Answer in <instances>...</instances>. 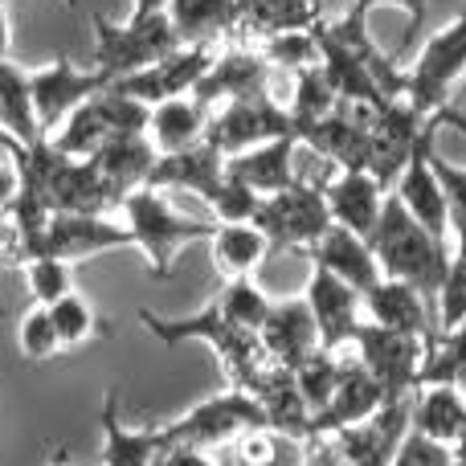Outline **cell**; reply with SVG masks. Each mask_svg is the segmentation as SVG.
<instances>
[{
    "label": "cell",
    "instance_id": "1",
    "mask_svg": "<svg viewBox=\"0 0 466 466\" xmlns=\"http://www.w3.org/2000/svg\"><path fill=\"white\" fill-rule=\"evenodd\" d=\"M139 328H144L147 336L160 339L164 348H177V344H185V339H201V344H209L213 356L221 360V372H226L229 389H246L249 393L254 377L270 364L266 352H262V344H258V336L233 328L213 299H209V307H201L197 315H177V319L139 307Z\"/></svg>",
    "mask_w": 466,
    "mask_h": 466
},
{
    "label": "cell",
    "instance_id": "2",
    "mask_svg": "<svg viewBox=\"0 0 466 466\" xmlns=\"http://www.w3.org/2000/svg\"><path fill=\"white\" fill-rule=\"evenodd\" d=\"M372 254H377L380 279L393 282H410L413 290L426 295V303L434 307L438 287L446 279V266H451V249H442L418 221L405 213V205L397 201L393 193L385 197V209H380V221L369 238Z\"/></svg>",
    "mask_w": 466,
    "mask_h": 466
},
{
    "label": "cell",
    "instance_id": "3",
    "mask_svg": "<svg viewBox=\"0 0 466 466\" xmlns=\"http://www.w3.org/2000/svg\"><path fill=\"white\" fill-rule=\"evenodd\" d=\"M119 213H123V226L131 233V246L147 258L156 279L172 274V262H177V254L185 246L209 241L213 229H218L213 218H185V213H177L164 201V193H156L147 185L123 197Z\"/></svg>",
    "mask_w": 466,
    "mask_h": 466
},
{
    "label": "cell",
    "instance_id": "4",
    "mask_svg": "<svg viewBox=\"0 0 466 466\" xmlns=\"http://www.w3.org/2000/svg\"><path fill=\"white\" fill-rule=\"evenodd\" d=\"M466 78V13L434 33L418 49L410 70H401V95L426 119H442L446 106H454V90Z\"/></svg>",
    "mask_w": 466,
    "mask_h": 466
},
{
    "label": "cell",
    "instance_id": "5",
    "mask_svg": "<svg viewBox=\"0 0 466 466\" xmlns=\"http://www.w3.org/2000/svg\"><path fill=\"white\" fill-rule=\"evenodd\" d=\"M90 29H95V70L103 74L106 82L139 74L180 49V37H177V29H172L168 13L127 16L123 25L95 13L90 16Z\"/></svg>",
    "mask_w": 466,
    "mask_h": 466
},
{
    "label": "cell",
    "instance_id": "6",
    "mask_svg": "<svg viewBox=\"0 0 466 466\" xmlns=\"http://www.w3.org/2000/svg\"><path fill=\"white\" fill-rule=\"evenodd\" d=\"M266 426V413L246 389H226L209 401L193 405L188 413L164 421L160 442L164 446H201V451H229L241 434Z\"/></svg>",
    "mask_w": 466,
    "mask_h": 466
},
{
    "label": "cell",
    "instance_id": "7",
    "mask_svg": "<svg viewBox=\"0 0 466 466\" xmlns=\"http://www.w3.org/2000/svg\"><path fill=\"white\" fill-rule=\"evenodd\" d=\"M254 226L266 233L270 254H307L336 221H331L328 201H323V185L299 177L287 193H274L258 205Z\"/></svg>",
    "mask_w": 466,
    "mask_h": 466
},
{
    "label": "cell",
    "instance_id": "8",
    "mask_svg": "<svg viewBox=\"0 0 466 466\" xmlns=\"http://www.w3.org/2000/svg\"><path fill=\"white\" fill-rule=\"evenodd\" d=\"M352 352L360 356L364 369L380 380L389 401H401V397H413V389H418V372H421V364H426L430 339L385 331L364 319L352 336Z\"/></svg>",
    "mask_w": 466,
    "mask_h": 466
},
{
    "label": "cell",
    "instance_id": "9",
    "mask_svg": "<svg viewBox=\"0 0 466 466\" xmlns=\"http://www.w3.org/2000/svg\"><path fill=\"white\" fill-rule=\"evenodd\" d=\"M287 136H295V123H290L287 103H279L274 95H254V98H238V103L218 106L209 119V131H205V139L226 160Z\"/></svg>",
    "mask_w": 466,
    "mask_h": 466
},
{
    "label": "cell",
    "instance_id": "10",
    "mask_svg": "<svg viewBox=\"0 0 466 466\" xmlns=\"http://www.w3.org/2000/svg\"><path fill=\"white\" fill-rule=\"evenodd\" d=\"M29 78H33V111H37L41 139H49L82 103H90L98 90L111 86L98 70H78L66 54H57L49 66L33 70Z\"/></svg>",
    "mask_w": 466,
    "mask_h": 466
},
{
    "label": "cell",
    "instance_id": "11",
    "mask_svg": "<svg viewBox=\"0 0 466 466\" xmlns=\"http://www.w3.org/2000/svg\"><path fill=\"white\" fill-rule=\"evenodd\" d=\"M218 49L221 46H180L177 54H168L164 62L111 82V90H119V95L136 98V103H144V106H160V103H168V98H185V95H193L197 82L209 74Z\"/></svg>",
    "mask_w": 466,
    "mask_h": 466
},
{
    "label": "cell",
    "instance_id": "12",
    "mask_svg": "<svg viewBox=\"0 0 466 466\" xmlns=\"http://www.w3.org/2000/svg\"><path fill=\"white\" fill-rule=\"evenodd\" d=\"M270 78H274V70L262 62V54H258L249 41H229V46L218 49L209 74L197 82L193 98H197V103H205L209 111H218V106L238 103V98L274 95Z\"/></svg>",
    "mask_w": 466,
    "mask_h": 466
},
{
    "label": "cell",
    "instance_id": "13",
    "mask_svg": "<svg viewBox=\"0 0 466 466\" xmlns=\"http://www.w3.org/2000/svg\"><path fill=\"white\" fill-rule=\"evenodd\" d=\"M410 413H413V397H401V401H385L360 426L331 434L344 466H393L405 434H410Z\"/></svg>",
    "mask_w": 466,
    "mask_h": 466
},
{
    "label": "cell",
    "instance_id": "14",
    "mask_svg": "<svg viewBox=\"0 0 466 466\" xmlns=\"http://www.w3.org/2000/svg\"><path fill=\"white\" fill-rule=\"evenodd\" d=\"M303 299L315 315L323 352H344V348H352L356 328L364 323V295L360 290H352L348 282H339L336 274L311 266V279H307Z\"/></svg>",
    "mask_w": 466,
    "mask_h": 466
},
{
    "label": "cell",
    "instance_id": "15",
    "mask_svg": "<svg viewBox=\"0 0 466 466\" xmlns=\"http://www.w3.org/2000/svg\"><path fill=\"white\" fill-rule=\"evenodd\" d=\"M127 246H131V233L123 221L90 218V213H54L46 226V238H41V254L62 258L70 266L106 254V249H127Z\"/></svg>",
    "mask_w": 466,
    "mask_h": 466
},
{
    "label": "cell",
    "instance_id": "16",
    "mask_svg": "<svg viewBox=\"0 0 466 466\" xmlns=\"http://www.w3.org/2000/svg\"><path fill=\"white\" fill-rule=\"evenodd\" d=\"M385 401L389 397H385V389H380V380L364 369L352 348H344V352H339V385H336V393H331L328 410L315 418L311 438H319V434L331 438L348 426H360V421H369Z\"/></svg>",
    "mask_w": 466,
    "mask_h": 466
},
{
    "label": "cell",
    "instance_id": "17",
    "mask_svg": "<svg viewBox=\"0 0 466 466\" xmlns=\"http://www.w3.org/2000/svg\"><path fill=\"white\" fill-rule=\"evenodd\" d=\"M299 147L323 156V160L336 164V172H369L372 160V123L356 119L348 106H339L336 115L319 123H307L295 131Z\"/></svg>",
    "mask_w": 466,
    "mask_h": 466
},
{
    "label": "cell",
    "instance_id": "18",
    "mask_svg": "<svg viewBox=\"0 0 466 466\" xmlns=\"http://www.w3.org/2000/svg\"><path fill=\"white\" fill-rule=\"evenodd\" d=\"M258 344H262L266 360L282 364V369H290V372L311 360V356L319 352V328H315V315H311V307H307V299L295 295V299L274 303L262 331H258Z\"/></svg>",
    "mask_w": 466,
    "mask_h": 466
},
{
    "label": "cell",
    "instance_id": "19",
    "mask_svg": "<svg viewBox=\"0 0 466 466\" xmlns=\"http://www.w3.org/2000/svg\"><path fill=\"white\" fill-rule=\"evenodd\" d=\"M249 397L262 405L266 426H270L282 442L303 446L307 438L315 434V418H311V410H307L303 393H299V380L290 369L266 364V369L254 377V385H249Z\"/></svg>",
    "mask_w": 466,
    "mask_h": 466
},
{
    "label": "cell",
    "instance_id": "20",
    "mask_svg": "<svg viewBox=\"0 0 466 466\" xmlns=\"http://www.w3.org/2000/svg\"><path fill=\"white\" fill-rule=\"evenodd\" d=\"M430 147H434V136L413 152L410 168L401 172V180L393 185V197L405 205L413 221L430 233L442 249H451V205H446V193L438 185L434 168H430Z\"/></svg>",
    "mask_w": 466,
    "mask_h": 466
},
{
    "label": "cell",
    "instance_id": "21",
    "mask_svg": "<svg viewBox=\"0 0 466 466\" xmlns=\"http://www.w3.org/2000/svg\"><path fill=\"white\" fill-rule=\"evenodd\" d=\"M385 197L389 193L372 180V172H336L331 180H323V201H328L331 221L352 229L356 238H364V241L377 229Z\"/></svg>",
    "mask_w": 466,
    "mask_h": 466
},
{
    "label": "cell",
    "instance_id": "22",
    "mask_svg": "<svg viewBox=\"0 0 466 466\" xmlns=\"http://www.w3.org/2000/svg\"><path fill=\"white\" fill-rule=\"evenodd\" d=\"M303 258L311 266H319V270L336 274L339 282H348V287L360 290V295H369V290L380 282V266H377L372 246L364 238H356L352 229H344V226H331Z\"/></svg>",
    "mask_w": 466,
    "mask_h": 466
},
{
    "label": "cell",
    "instance_id": "23",
    "mask_svg": "<svg viewBox=\"0 0 466 466\" xmlns=\"http://www.w3.org/2000/svg\"><path fill=\"white\" fill-rule=\"evenodd\" d=\"M364 319L377 323V328H385V331L434 339V307H430L426 295L413 290L410 282L380 279L377 287L364 295Z\"/></svg>",
    "mask_w": 466,
    "mask_h": 466
},
{
    "label": "cell",
    "instance_id": "24",
    "mask_svg": "<svg viewBox=\"0 0 466 466\" xmlns=\"http://www.w3.org/2000/svg\"><path fill=\"white\" fill-rule=\"evenodd\" d=\"M295 152H299V139H270L262 147H249L241 156H229L226 160V177L246 185L254 197H274V193H287L290 185L299 180L295 172Z\"/></svg>",
    "mask_w": 466,
    "mask_h": 466
},
{
    "label": "cell",
    "instance_id": "25",
    "mask_svg": "<svg viewBox=\"0 0 466 466\" xmlns=\"http://www.w3.org/2000/svg\"><path fill=\"white\" fill-rule=\"evenodd\" d=\"M90 160H95L98 180L106 185L111 201L123 205V197L147 185V177L156 168V147L147 136H111Z\"/></svg>",
    "mask_w": 466,
    "mask_h": 466
},
{
    "label": "cell",
    "instance_id": "26",
    "mask_svg": "<svg viewBox=\"0 0 466 466\" xmlns=\"http://www.w3.org/2000/svg\"><path fill=\"white\" fill-rule=\"evenodd\" d=\"M410 430L438 446H459L466 434V393L451 385H421L413 393Z\"/></svg>",
    "mask_w": 466,
    "mask_h": 466
},
{
    "label": "cell",
    "instance_id": "27",
    "mask_svg": "<svg viewBox=\"0 0 466 466\" xmlns=\"http://www.w3.org/2000/svg\"><path fill=\"white\" fill-rule=\"evenodd\" d=\"M180 46H229L238 37V0H168Z\"/></svg>",
    "mask_w": 466,
    "mask_h": 466
},
{
    "label": "cell",
    "instance_id": "28",
    "mask_svg": "<svg viewBox=\"0 0 466 466\" xmlns=\"http://www.w3.org/2000/svg\"><path fill=\"white\" fill-rule=\"evenodd\" d=\"M209 119H213V111L205 103H197L193 95L168 98V103L152 106V119H147V139H152L156 156L188 152V147L205 144Z\"/></svg>",
    "mask_w": 466,
    "mask_h": 466
},
{
    "label": "cell",
    "instance_id": "29",
    "mask_svg": "<svg viewBox=\"0 0 466 466\" xmlns=\"http://www.w3.org/2000/svg\"><path fill=\"white\" fill-rule=\"evenodd\" d=\"M209 254H213V270L226 282L238 279H254V270L270 258L266 233L254 221H218L209 238Z\"/></svg>",
    "mask_w": 466,
    "mask_h": 466
},
{
    "label": "cell",
    "instance_id": "30",
    "mask_svg": "<svg viewBox=\"0 0 466 466\" xmlns=\"http://www.w3.org/2000/svg\"><path fill=\"white\" fill-rule=\"evenodd\" d=\"M164 451L160 426L127 430L119 418V389L103 393V466H152Z\"/></svg>",
    "mask_w": 466,
    "mask_h": 466
},
{
    "label": "cell",
    "instance_id": "31",
    "mask_svg": "<svg viewBox=\"0 0 466 466\" xmlns=\"http://www.w3.org/2000/svg\"><path fill=\"white\" fill-rule=\"evenodd\" d=\"M0 131L21 147L41 144L37 111H33V78L8 54L0 57Z\"/></svg>",
    "mask_w": 466,
    "mask_h": 466
},
{
    "label": "cell",
    "instance_id": "32",
    "mask_svg": "<svg viewBox=\"0 0 466 466\" xmlns=\"http://www.w3.org/2000/svg\"><path fill=\"white\" fill-rule=\"evenodd\" d=\"M323 16L303 0H238V37L233 41H262L274 33L290 29H311Z\"/></svg>",
    "mask_w": 466,
    "mask_h": 466
},
{
    "label": "cell",
    "instance_id": "33",
    "mask_svg": "<svg viewBox=\"0 0 466 466\" xmlns=\"http://www.w3.org/2000/svg\"><path fill=\"white\" fill-rule=\"evenodd\" d=\"M287 111H290V123H295V131L307 127V123H319V119H328V115L339 111V95L331 90V82H328V74H323V66L299 70L295 78H290Z\"/></svg>",
    "mask_w": 466,
    "mask_h": 466
},
{
    "label": "cell",
    "instance_id": "34",
    "mask_svg": "<svg viewBox=\"0 0 466 466\" xmlns=\"http://www.w3.org/2000/svg\"><path fill=\"white\" fill-rule=\"evenodd\" d=\"M421 385H451V389H462L466 393V323L430 339L426 364H421V372H418V389ZM418 389H413V393H418Z\"/></svg>",
    "mask_w": 466,
    "mask_h": 466
},
{
    "label": "cell",
    "instance_id": "35",
    "mask_svg": "<svg viewBox=\"0 0 466 466\" xmlns=\"http://www.w3.org/2000/svg\"><path fill=\"white\" fill-rule=\"evenodd\" d=\"M111 139V127H106L103 111H98V103L90 98V103H82L78 111L70 115V119L62 123V127L54 131V136L46 139V144H54L62 156H70V160H90V156L98 152V147Z\"/></svg>",
    "mask_w": 466,
    "mask_h": 466
},
{
    "label": "cell",
    "instance_id": "36",
    "mask_svg": "<svg viewBox=\"0 0 466 466\" xmlns=\"http://www.w3.org/2000/svg\"><path fill=\"white\" fill-rule=\"evenodd\" d=\"M254 49L262 54V62L279 74H290L295 78L299 70H311L319 66V33L311 29H290V33H274V37L254 41Z\"/></svg>",
    "mask_w": 466,
    "mask_h": 466
},
{
    "label": "cell",
    "instance_id": "37",
    "mask_svg": "<svg viewBox=\"0 0 466 466\" xmlns=\"http://www.w3.org/2000/svg\"><path fill=\"white\" fill-rule=\"evenodd\" d=\"M213 303L221 307V315L233 323V328L249 331V336H258L266 323V315H270V299H266V290L258 287L254 279H238V282H226V287L213 295Z\"/></svg>",
    "mask_w": 466,
    "mask_h": 466
},
{
    "label": "cell",
    "instance_id": "38",
    "mask_svg": "<svg viewBox=\"0 0 466 466\" xmlns=\"http://www.w3.org/2000/svg\"><path fill=\"white\" fill-rule=\"evenodd\" d=\"M49 315H54V328H57V339H62V352H74V348L90 344L95 336H106V323L98 319V311L86 303V299L74 290V295L57 299L54 307H49Z\"/></svg>",
    "mask_w": 466,
    "mask_h": 466
},
{
    "label": "cell",
    "instance_id": "39",
    "mask_svg": "<svg viewBox=\"0 0 466 466\" xmlns=\"http://www.w3.org/2000/svg\"><path fill=\"white\" fill-rule=\"evenodd\" d=\"M295 380H299V393H303L311 418H319V413L328 410L336 385H339V352H323V348H319L311 360L295 369Z\"/></svg>",
    "mask_w": 466,
    "mask_h": 466
},
{
    "label": "cell",
    "instance_id": "40",
    "mask_svg": "<svg viewBox=\"0 0 466 466\" xmlns=\"http://www.w3.org/2000/svg\"><path fill=\"white\" fill-rule=\"evenodd\" d=\"M21 270H25V279H29V290H33V299H37V307H54L57 299L74 295V266L62 262V258H49V254L25 258Z\"/></svg>",
    "mask_w": 466,
    "mask_h": 466
},
{
    "label": "cell",
    "instance_id": "41",
    "mask_svg": "<svg viewBox=\"0 0 466 466\" xmlns=\"http://www.w3.org/2000/svg\"><path fill=\"white\" fill-rule=\"evenodd\" d=\"M16 344H21L25 360H33V364H46V360H54V356H62V339H57L49 307H33V311L25 315L21 328H16Z\"/></svg>",
    "mask_w": 466,
    "mask_h": 466
},
{
    "label": "cell",
    "instance_id": "42",
    "mask_svg": "<svg viewBox=\"0 0 466 466\" xmlns=\"http://www.w3.org/2000/svg\"><path fill=\"white\" fill-rule=\"evenodd\" d=\"M430 168H434L438 185L446 193V205H451V233H454V246H466V168L451 164L442 152L430 147Z\"/></svg>",
    "mask_w": 466,
    "mask_h": 466
},
{
    "label": "cell",
    "instance_id": "43",
    "mask_svg": "<svg viewBox=\"0 0 466 466\" xmlns=\"http://www.w3.org/2000/svg\"><path fill=\"white\" fill-rule=\"evenodd\" d=\"M226 454H229V466H279L282 438L270 426H258L249 434H241Z\"/></svg>",
    "mask_w": 466,
    "mask_h": 466
},
{
    "label": "cell",
    "instance_id": "44",
    "mask_svg": "<svg viewBox=\"0 0 466 466\" xmlns=\"http://www.w3.org/2000/svg\"><path fill=\"white\" fill-rule=\"evenodd\" d=\"M454 462V451L451 446H438V442H430V438H421V434H405V442H401V451H397V459L393 466H451Z\"/></svg>",
    "mask_w": 466,
    "mask_h": 466
},
{
    "label": "cell",
    "instance_id": "45",
    "mask_svg": "<svg viewBox=\"0 0 466 466\" xmlns=\"http://www.w3.org/2000/svg\"><path fill=\"white\" fill-rule=\"evenodd\" d=\"M152 466H226L218 451H201V446H164Z\"/></svg>",
    "mask_w": 466,
    "mask_h": 466
},
{
    "label": "cell",
    "instance_id": "46",
    "mask_svg": "<svg viewBox=\"0 0 466 466\" xmlns=\"http://www.w3.org/2000/svg\"><path fill=\"white\" fill-rule=\"evenodd\" d=\"M303 466H344V459H339V451H336V442L331 438H307L303 446Z\"/></svg>",
    "mask_w": 466,
    "mask_h": 466
},
{
    "label": "cell",
    "instance_id": "47",
    "mask_svg": "<svg viewBox=\"0 0 466 466\" xmlns=\"http://www.w3.org/2000/svg\"><path fill=\"white\" fill-rule=\"evenodd\" d=\"M16 197V172L13 168H0V213L8 209V201Z\"/></svg>",
    "mask_w": 466,
    "mask_h": 466
},
{
    "label": "cell",
    "instance_id": "48",
    "mask_svg": "<svg viewBox=\"0 0 466 466\" xmlns=\"http://www.w3.org/2000/svg\"><path fill=\"white\" fill-rule=\"evenodd\" d=\"M168 13V0H131V16H156Z\"/></svg>",
    "mask_w": 466,
    "mask_h": 466
},
{
    "label": "cell",
    "instance_id": "49",
    "mask_svg": "<svg viewBox=\"0 0 466 466\" xmlns=\"http://www.w3.org/2000/svg\"><path fill=\"white\" fill-rule=\"evenodd\" d=\"M442 127H454V131H459V136L466 139V111H459V106H446Z\"/></svg>",
    "mask_w": 466,
    "mask_h": 466
},
{
    "label": "cell",
    "instance_id": "50",
    "mask_svg": "<svg viewBox=\"0 0 466 466\" xmlns=\"http://www.w3.org/2000/svg\"><path fill=\"white\" fill-rule=\"evenodd\" d=\"M451 466H466V434H462V442L454 446V462Z\"/></svg>",
    "mask_w": 466,
    "mask_h": 466
},
{
    "label": "cell",
    "instance_id": "51",
    "mask_svg": "<svg viewBox=\"0 0 466 466\" xmlns=\"http://www.w3.org/2000/svg\"><path fill=\"white\" fill-rule=\"evenodd\" d=\"M49 466H74V462H70V451H66V446H62V451L54 454V462H49Z\"/></svg>",
    "mask_w": 466,
    "mask_h": 466
},
{
    "label": "cell",
    "instance_id": "52",
    "mask_svg": "<svg viewBox=\"0 0 466 466\" xmlns=\"http://www.w3.org/2000/svg\"><path fill=\"white\" fill-rule=\"evenodd\" d=\"M303 5H311L315 13H323V0H303Z\"/></svg>",
    "mask_w": 466,
    "mask_h": 466
},
{
    "label": "cell",
    "instance_id": "53",
    "mask_svg": "<svg viewBox=\"0 0 466 466\" xmlns=\"http://www.w3.org/2000/svg\"><path fill=\"white\" fill-rule=\"evenodd\" d=\"M66 5H70V8H78V0H66Z\"/></svg>",
    "mask_w": 466,
    "mask_h": 466
},
{
    "label": "cell",
    "instance_id": "54",
    "mask_svg": "<svg viewBox=\"0 0 466 466\" xmlns=\"http://www.w3.org/2000/svg\"><path fill=\"white\" fill-rule=\"evenodd\" d=\"M0 270H8V266H5V262H0Z\"/></svg>",
    "mask_w": 466,
    "mask_h": 466
}]
</instances>
